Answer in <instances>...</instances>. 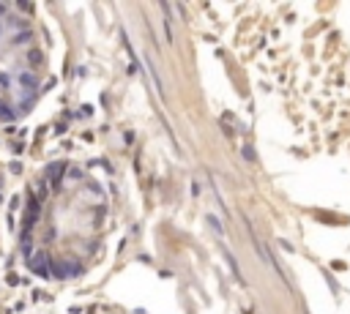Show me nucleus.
<instances>
[{
  "label": "nucleus",
  "instance_id": "obj_2",
  "mask_svg": "<svg viewBox=\"0 0 350 314\" xmlns=\"http://www.w3.org/2000/svg\"><path fill=\"white\" fill-rule=\"evenodd\" d=\"M47 71V44L33 14L0 3V123H14L36 107Z\"/></svg>",
  "mask_w": 350,
  "mask_h": 314
},
{
  "label": "nucleus",
  "instance_id": "obj_1",
  "mask_svg": "<svg viewBox=\"0 0 350 314\" xmlns=\"http://www.w3.org/2000/svg\"><path fill=\"white\" fill-rule=\"evenodd\" d=\"M110 232V194L96 172L55 161L28 191L19 251L41 279H77L99 262Z\"/></svg>",
  "mask_w": 350,
  "mask_h": 314
}]
</instances>
